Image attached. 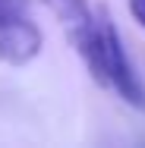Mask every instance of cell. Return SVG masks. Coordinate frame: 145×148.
<instances>
[{
    "mask_svg": "<svg viewBox=\"0 0 145 148\" xmlns=\"http://www.w3.org/2000/svg\"><path fill=\"white\" fill-rule=\"evenodd\" d=\"M129 13L136 16V22L145 29V0H129Z\"/></svg>",
    "mask_w": 145,
    "mask_h": 148,
    "instance_id": "3",
    "label": "cell"
},
{
    "mask_svg": "<svg viewBox=\"0 0 145 148\" xmlns=\"http://www.w3.org/2000/svg\"><path fill=\"white\" fill-rule=\"evenodd\" d=\"M38 3H44L60 19L69 44L82 57L91 79L114 91L117 98H123L129 107L145 110V82L133 69L114 22L104 13H95L88 0H38Z\"/></svg>",
    "mask_w": 145,
    "mask_h": 148,
    "instance_id": "1",
    "label": "cell"
},
{
    "mask_svg": "<svg viewBox=\"0 0 145 148\" xmlns=\"http://www.w3.org/2000/svg\"><path fill=\"white\" fill-rule=\"evenodd\" d=\"M41 32L25 13V0H0V60L22 66L38 57Z\"/></svg>",
    "mask_w": 145,
    "mask_h": 148,
    "instance_id": "2",
    "label": "cell"
}]
</instances>
